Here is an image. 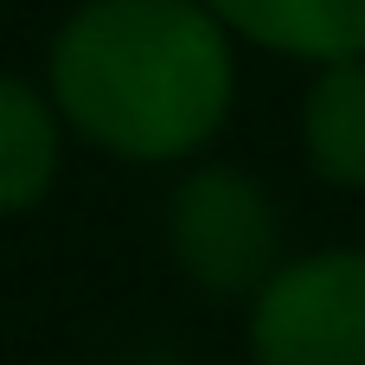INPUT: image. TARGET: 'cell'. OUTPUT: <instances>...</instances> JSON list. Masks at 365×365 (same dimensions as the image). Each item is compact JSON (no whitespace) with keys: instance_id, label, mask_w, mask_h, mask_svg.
<instances>
[{"instance_id":"6da1fadb","label":"cell","mask_w":365,"mask_h":365,"mask_svg":"<svg viewBox=\"0 0 365 365\" xmlns=\"http://www.w3.org/2000/svg\"><path fill=\"white\" fill-rule=\"evenodd\" d=\"M45 96L90 148L173 167L225 128L237 38L205 0H83L45 51Z\"/></svg>"},{"instance_id":"7a4b0ae2","label":"cell","mask_w":365,"mask_h":365,"mask_svg":"<svg viewBox=\"0 0 365 365\" xmlns=\"http://www.w3.org/2000/svg\"><path fill=\"white\" fill-rule=\"evenodd\" d=\"M167 250L192 289L250 302L282 269V205L257 173L199 160L167 199Z\"/></svg>"},{"instance_id":"3957f363","label":"cell","mask_w":365,"mask_h":365,"mask_svg":"<svg viewBox=\"0 0 365 365\" xmlns=\"http://www.w3.org/2000/svg\"><path fill=\"white\" fill-rule=\"evenodd\" d=\"M244 340L257 365H365V250L327 244L282 257L250 295Z\"/></svg>"},{"instance_id":"277c9868","label":"cell","mask_w":365,"mask_h":365,"mask_svg":"<svg viewBox=\"0 0 365 365\" xmlns=\"http://www.w3.org/2000/svg\"><path fill=\"white\" fill-rule=\"evenodd\" d=\"M212 19L269 58L295 64H340L365 58V0H205Z\"/></svg>"},{"instance_id":"5b68a950","label":"cell","mask_w":365,"mask_h":365,"mask_svg":"<svg viewBox=\"0 0 365 365\" xmlns=\"http://www.w3.org/2000/svg\"><path fill=\"white\" fill-rule=\"evenodd\" d=\"M295 135H302V160L321 186L365 192V58H340V64L314 71Z\"/></svg>"},{"instance_id":"8992f818","label":"cell","mask_w":365,"mask_h":365,"mask_svg":"<svg viewBox=\"0 0 365 365\" xmlns=\"http://www.w3.org/2000/svg\"><path fill=\"white\" fill-rule=\"evenodd\" d=\"M64 115L51 96L13 71H0V218L32 212L64 167Z\"/></svg>"}]
</instances>
